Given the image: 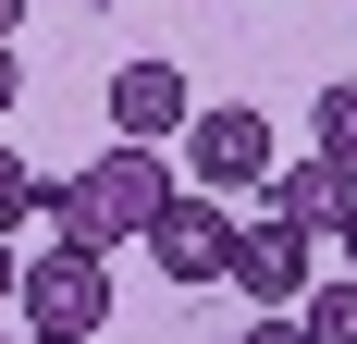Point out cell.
Masks as SVG:
<instances>
[{"label":"cell","instance_id":"obj_1","mask_svg":"<svg viewBox=\"0 0 357 344\" xmlns=\"http://www.w3.org/2000/svg\"><path fill=\"white\" fill-rule=\"evenodd\" d=\"M160 197H173L160 148L111 136V160H86V172H62V185H50V234H74V246H99V258H111V246H148Z\"/></svg>","mask_w":357,"mask_h":344},{"label":"cell","instance_id":"obj_2","mask_svg":"<svg viewBox=\"0 0 357 344\" xmlns=\"http://www.w3.org/2000/svg\"><path fill=\"white\" fill-rule=\"evenodd\" d=\"M13 320H25V332H62V344H99V320H111V258L74 246V234H50V258H25Z\"/></svg>","mask_w":357,"mask_h":344},{"label":"cell","instance_id":"obj_3","mask_svg":"<svg viewBox=\"0 0 357 344\" xmlns=\"http://www.w3.org/2000/svg\"><path fill=\"white\" fill-rule=\"evenodd\" d=\"M234 234H247V221H234V197L173 185V197H160V221H148V271L197 295V283H222V271H234Z\"/></svg>","mask_w":357,"mask_h":344},{"label":"cell","instance_id":"obj_4","mask_svg":"<svg viewBox=\"0 0 357 344\" xmlns=\"http://www.w3.org/2000/svg\"><path fill=\"white\" fill-rule=\"evenodd\" d=\"M333 271V234L321 221H296V209H271V221H247L234 234V283H247L259 308H308V283Z\"/></svg>","mask_w":357,"mask_h":344},{"label":"cell","instance_id":"obj_5","mask_svg":"<svg viewBox=\"0 0 357 344\" xmlns=\"http://www.w3.org/2000/svg\"><path fill=\"white\" fill-rule=\"evenodd\" d=\"M185 172H197L210 197H247V185H271V111H259V99L185 111Z\"/></svg>","mask_w":357,"mask_h":344},{"label":"cell","instance_id":"obj_6","mask_svg":"<svg viewBox=\"0 0 357 344\" xmlns=\"http://www.w3.org/2000/svg\"><path fill=\"white\" fill-rule=\"evenodd\" d=\"M111 136H136V148L185 136V74L173 62H111Z\"/></svg>","mask_w":357,"mask_h":344},{"label":"cell","instance_id":"obj_7","mask_svg":"<svg viewBox=\"0 0 357 344\" xmlns=\"http://www.w3.org/2000/svg\"><path fill=\"white\" fill-rule=\"evenodd\" d=\"M271 209H296V221L333 234V221L357 209V160H333V148H321V160H271Z\"/></svg>","mask_w":357,"mask_h":344},{"label":"cell","instance_id":"obj_8","mask_svg":"<svg viewBox=\"0 0 357 344\" xmlns=\"http://www.w3.org/2000/svg\"><path fill=\"white\" fill-rule=\"evenodd\" d=\"M296 320H308V344H357V271H345V258L308 283V308H296Z\"/></svg>","mask_w":357,"mask_h":344},{"label":"cell","instance_id":"obj_9","mask_svg":"<svg viewBox=\"0 0 357 344\" xmlns=\"http://www.w3.org/2000/svg\"><path fill=\"white\" fill-rule=\"evenodd\" d=\"M25 221H50V185H37V160L0 148V234H25Z\"/></svg>","mask_w":357,"mask_h":344},{"label":"cell","instance_id":"obj_10","mask_svg":"<svg viewBox=\"0 0 357 344\" xmlns=\"http://www.w3.org/2000/svg\"><path fill=\"white\" fill-rule=\"evenodd\" d=\"M321 148H333V160H357V74H333V86H321Z\"/></svg>","mask_w":357,"mask_h":344},{"label":"cell","instance_id":"obj_11","mask_svg":"<svg viewBox=\"0 0 357 344\" xmlns=\"http://www.w3.org/2000/svg\"><path fill=\"white\" fill-rule=\"evenodd\" d=\"M234 344H308V320H296V308H259V320H247Z\"/></svg>","mask_w":357,"mask_h":344},{"label":"cell","instance_id":"obj_12","mask_svg":"<svg viewBox=\"0 0 357 344\" xmlns=\"http://www.w3.org/2000/svg\"><path fill=\"white\" fill-rule=\"evenodd\" d=\"M13 295H25V246L0 234V308H13Z\"/></svg>","mask_w":357,"mask_h":344},{"label":"cell","instance_id":"obj_13","mask_svg":"<svg viewBox=\"0 0 357 344\" xmlns=\"http://www.w3.org/2000/svg\"><path fill=\"white\" fill-rule=\"evenodd\" d=\"M13 99H25V62H13V37H0V111H13Z\"/></svg>","mask_w":357,"mask_h":344},{"label":"cell","instance_id":"obj_14","mask_svg":"<svg viewBox=\"0 0 357 344\" xmlns=\"http://www.w3.org/2000/svg\"><path fill=\"white\" fill-rule=\"evenodd\" d=\"M333 258H345V271H357V209H345V221H333Z\"/></svg>","mask_w":357,"mask_h":344},{"label":"cell","instance_id":"obj_15","mask_svg":"<svg viewBox=\"0 0 357 344\" xmlns=\"http://www.w3.org/2000/svg\"><path fill=\"white\" fill-rule=\"evenodd\" d=\"M13 25H25V0H0V37H13Z\"/></svg>","mask_w":357,"mask_h":344},{"label":"cell","instance_id":"obj_16","mask_svg":"<svg viewBox=\"0 0 357 344\" xmlns=\"http://www.w3.org/2000/svg\"><path fill=\"white\" fill-rule=\"evenodd\" d=\"M25 344H62V332H25Z\"/></svg>","mask_w":357,"mask_h":344},{"label":"cell","instance_id":"obj_17","mask_svg":"<svg viewBox=\"0 0 357 344\" xmlns=\"http://www.w3.org/2000/svg\"><path fill=\"white\" fill-rule=\"evenodd\" d=\"M0 344H25V332H0Z\"/></svg>","mask_w":357,"mask_h":344}]
</instances>
